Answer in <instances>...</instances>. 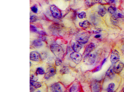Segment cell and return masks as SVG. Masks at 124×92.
Instances as JSON below:
<instances>
[{"instance_id": "d6a6232c", "label": "cell", "mask_w": 124, "mask_h": 92, "mask_svg": "<svg viewBox=\"0 0 124 92\" xmlns=\"http://www.w3.org/2000/svg\"><path fill=\"white\" fill-rule=\"evenodd\" d=\"M100 37H101V35L98 34V35H96V36H95V37L96 38H99Z\"/></svg>"}, {"instance_id": "cb8c5ba5", "label": "cell", "mask_w": 124, "mask_h": 92, "mask_svg": "<svg viewBox=\"0 0 124 92\" xmlns=\"http://www.w3.org/2000/svg\"><path fill=\"white\" fill-rule=\"evenodd\" d=\"M114 72H113V70L112 69L109 68L108 71L107 72L106 74L107 76H108L109 77H112L114 76Z\"/></svg>"}, {"instance_id": "44dd1931", "label": "cell", "mask_w": 124, "mask_h": 92, "mask_svg": "<svg viewBox=\"0 0 124 92\" xmlns=\"http://www.w3.org/2000/svg\"><path fill=\"white\" fill-rule=\"evenodd\" d=\"M45 71L44 69L41 68V67H39L37 69L36 71V74L37 75L38 74H45Z\"/></svg>"}, {"instance_id": "ffe728a7", "label": "cell", "mask_w": 124, "mask_h": 92, "mask_svg": "<svg viewBox=\"0 0 124 92\" xmlns=\"http://www.w3.org/2000/svg\"><path fill=\"white\" fill-rule=\"evenodd\" d=\"M108 11L110 14L113 15L116 12V9L115 7L110 6L108 8Z\"/></svg>"}, {"instance_id": "52a82bcc", "label": "cell", "mask_w": 124, "mask_h": 92, "mask_svg": "<svg viewBox=\"0 0 124 92\" xmlns=\"http://www.w3.org/2000/svg\"><path fill=\"white\" fill-rule=\"evenodd\" d=\"M120 55L119 52L116 50H113L111 54L110 61L112 63H115L119 61Z\"/></svg>"}, {"instance_id": "d6986e66", "label": "cell", "mask_w": 124, "mask_h": 92, "mask_svg": "<svg viewBox=\"0 0 124 92\" xmlns=\"http://www.w3.org/2000/svg\"><path fill=\"white\" fill-rule=\"evenodd\" d=\"M112 17L113 19L116 20L119 18H124V16L120 13H117L116 12L115 14L112 15Z\"/></svg>"}, {"instance_id": "9a60e30c", "label": "cell", "mask_w": 124, "mask_h": 92, "mask_svg": "<svg viewBox=\"0 0 124 92\" xmlns=\"http://www.w3.org/2000/svg\"><path fill=\"white\" fill-rule=\"evenodd\" d=\"M30 85L34 88H38L42 86V84L40 82L34 80H30Z\"/></svg>"}, {"instance_id": "8992f818", "label": "cell", "mask_w": 124, "mask_h": 92, "mask_svg": "<svg viewBox=\"0 0 124 92\" xmlns=\"http://www.w3.org/2000/svg\"><path fill=\"white\" fill-rule=\"evenodd\" d=\"M124 67L123 63L120 61H118L115 63L114 65L113 66L112 70L114 73L115 74H119L122 71Z\"/></svg>"}, {"instance_id": "9c48e42d", "label": "cell", "mask_w": 124, "mask_h": 92, "mask_svg": "<svg viewBox=\"0 0 124 92\" xmlns=\"http://www.w3.org/2000/svg\"><path fill=\"white\" fill-rule=\"evenodd\" d=\"M82 46L81 43L77 41H74L71 43V47L75 52H79L82 49Z\"/></svg>"}, {"instance_id": "7c38bea8", "label": "cell", "mask_w": 124, "mask_h": 92, "mask_svg": "<svg viewBox=\"0 0 124 92\" xmlns=\"http://www.w3.org/2000/svg\"><path fill=\"white\" fill-rule=\"evenodd\" d=\"M95 45L93 43H90L86 46L83 55L85 56L86 55L90 54L95 49Z\"/></svg>"}, {"instance_id": "484cf974", "label": "cell", "mask_w": 124, "mask_h": 92, "mask_svg": "<svg viewBox=\"0 0 124 92\" xmlns=\"http://www.w3.org/2000/svg\"><path fill=\"white\" fill-rule=\"evenodd\" d=\"M37 20V17L35 15H32L30 17V22L31 23L34 22Z\"/></svg>"}, {"instance_id": "7402d4cb", "label": "cell", "mask_w": 124, "mask_h": 92, "mask_svg": "<svg viewBox=\"0 0 124 92\" xmlns=\"http://www.w3.org/2000/svg\"><path fill=\"white\" fill-rule=\"evenodd\" d=\"M69 72V68L66 66H64L63 67L60 71V72L62 74H68Z\"/></svg>"}, {"instance_id": "e575fe53", "label": "cell", "mask_w": 124, "mask_h": 92, "mask_svg": "<svg viewBox=\"0 0 124 92\" xmlns=\"http://www.w3.org/2000/svg\"><path fill=\"white\" fill-rule=\"evenodd\" d=\"M65 0V1H68V0Z\"/></svg>"}, {"instance_id": "f1b7e54d", "label": "cell", "mask_w": 124, "mask_h": 92, "mask_svg": "<svg viewBox=\"0 0 124 92\" xmlns=\"http://www.w3.org/2000/svg\"><path fill=\"white\" fill-rule=\"evenodd\" d=\"M62 63V61L60 59L58 58V59L56 61L55 63V65H56V66H58L60 65Z\"/></svg>"}, {"instance_id": "d4e9b609", "label": "cell", "mask_w": 124, "mask_h": 92, "mask_svg": "<svg viewBox=\"0 0 124 92\" xmlns=\"http://www.w3.org/2000/svg\"><path fill=\"white\" fill-rule=\"evenodd\" d=\"M78 16V18L80 19H83V18H85L86 17V13L85 12H82L79 13Z\"/></svg>"}, {"instance_id": "30bf717a", "label": "cell", "mask_w": 124, "mask_h": 92, "mask_svg": "<svg viewBox=\"0 0 124 92\" xmlns=\"http://www.w3.org/2000/svg\"><path fill=\"white\" fill-rule=\"evenodd\" d=\"M41 58L40 55L39 53L35 51L31 52L30 53V59L33 61H38Z\"/></svg>"}, {"instance_id": "2e32d148", "label": "cell", "mask_w": 124, "mask_h": 92, "mask_svg": "<svg viewBox=\"0 0 124 92\" xmlns=\"http://www.w3.org/2000/svg\"><path fill=\"white\" fill-rule=\"evenodd\" d=\"M99 2V0H86L85 4L88 7H91Z\"/></svg>"}, {"instance_id": "3957f363", "label": "cell", "mask_w": 124, "mask_h": 92, "mask_svg": "<svg viewBox=\"0 0 124 92\" xmlns=\"http://www.w3.org/2000/svg\"><path fill=\"white\" fill-rule=\"evenodd\" d=\"M50 11L53 17L55 19H60L62 17L61 11L55 5L50 6Z\"/></svg>"}, {"instance_id": "7a4b0ae2", "label": "cell", "mask_w": 124, "mask_h": 92, "mask_svg": "<svg viewBox=\"0 0 124 92\" xmlns=\"http://www.w3.org/2000/svg\"><path fill=\"white\" fill-rule=\"evenodd\" d=\"M90 36V32H83L78 34L76 36L75 39L76 41L83 44L87 43Z\"/></svg>"}, {"instance_id": "8fae6325", "label": "cell", "mask_w": 124, "mask_h": 92, "mask_svg": "<svg viewBox=\"0 0 124 92\" xmlns=\"http://www.w3.org/2000/svg\"><path fill=\"white\" fill-rule=\"evenodd\" d=\"M51 92H63L61 85L58 83H56L52 85L50 87Z\"/></svg>"}, {"instance_id": "4fadbf2b", "label": "cell", "mask_w": 124, "mask_h": 92, "mask_svg": "<svg viewBox=\"0 0 124 92\" xmlns=\"http://www.w3.org/2000/svg\"><path fill=\"white\" fill-rule=\"evenodd\" d=\"M106 9L104 6L100 5L98 7V13L100 16L103 17L106 13Z\"/></svg>"}, {"instance_id": "4dcf8cb0", "label": "cell", "mask_w": 124, "mask_h": 92, "mask_svg": "<svg viewBox=\"0 0 124 92\" xmlns=\"http://www.w3.org/2000/svg\"><path fill=\"white\" fill-rule=\"evenodd\" d=\"M101 29H98V30H97L94 31H93V32L94 33L98 34L99 33H100V32H101Z\"/></svg>"}, {"instance_id": "e0dca14e", "label": "cell", "mask_w": 124, "mask_h": 92, "mask_svg": "<svg viewBox=\"0 0 124 92\" xmlns=\"http://www.w3.org/2000/svg\"><path fill=\"white\" fill-rule=\"evenodd\" d=\"M79 25L81 28H87L90 27V23L87 20H85L79 23Z\"/></svg>"}, {"instance_id": "277c9868", "label": "cell", "mask_w": 124, "mask_h": 92, "mask_svg": "<svg viewBox=\"0 0 124 92\" xmlns=\"http://www.w3.org/2000/svg\"><path fill=\"white\" fill-rule=\"evenodd\" d=\"M95 58L96 56L95 55L90 53L85 56L83 61L86 65H93L95 63Z\"/></svg>"}, {"instance_id": "4316f807", "label": "cell", "mask_w": 124, "mask_h": 92, "mask_svg": "<svg viewBox=\"0 0 124 92\" xmlns=\"http://www.w3.org/2000/svg\"><path fill=\"white\" fill-rule=\"evenodd\" d=\"M30 31L32 32H37V30L35 26H34L33 25H30Z\"/></svg>"}, {"instance_id": "ac0fdd59", "label": "cell", "mask_w": 124, "mask_h": 92, "mask_svg": "<svg viewBox=\"0 0 124 92\" xmlns=\"http://www.w3.org/2000/svg\"><path fill=\"white\" fill-rule=\"evenodd\" d=\"M79 87L77 84H74L70 89V92H78Z\"/></svg>"}, {"instance_id": "5b68a950", "label": "cell", "mask_w": 124, "mask_h": 92, "mask_svg": "<svg viewBox=\"0 0 124 92\" xmlns=\"http://www.w3.org/2000/svg\"><path fill=\"white\" fill-rule=\"evenodd\" d=\"M70 57L72 61L76 64L80 63L82 58L81 54L77 52H73L70 54Z\"/></svg>"}, {"instance_id": "1f68e13d", "label": "cell", "mask_w": 124, "mask_h": 92, "mask_svg": "<svg viewBox=\"0 0 124 92\" xmlns=\"http://www.w3.org/2000/svg\"><path fill=\"white\" fill-rule=\"evenodd\" d=\"M39 34L40 35H45V34H46V33L45 32L43 31H40L39 32Z\"/></svg>"}, {"instance_id": "5bb4252c", "label": "cell", "mask_w": 124, "mask_h": 92, "mask_svg": "<svg viewBox=\"0 0 124 92\" xmlns=\"http://www.w3.org/2000/svg\"><path fill=\"white\" fill-rule=\"evenodd\" d=\"M32 45L36 48H39L43 45V44L40 39H35L32 41Z\"/></svg>"}, {"instance_id": "836d02e7", "label": "cell", "mask_w": 124, "mask_h": 92, "mask_svg": "<svg viewBox=\"0 0 124 92\" xmlns=\"http://www.w3.org/2000/svg\"><path fill=\"white\" fill-rule=\"evenodd\" d=\"M123 92H124V87L123 88Z\"/></svg>"}, {"instance_id": "f546056e", "label": "cell", "mask_w": 124, "mask_h": 92, "mask_svg": "<svg viewBox=\"0 0 124 92\" xmlns=\"http://www.w3.org/2000/svg\"><path fill=\"white\" fill-rule=\"evenodd\" d=\"M103 0L106 1L107 3L109 4L112 3L115 1V0Z\"/></svg>"}, {"instance_id": "83f0119b", "label": "cell", "mask_w": 124, "mask_h": 92, "mask_svg": "<svg viewBox=\"0 0 124 92\" xmlns=\"http://www.w3.org/2000/svg\"><path fill=\"white\" fill-rule=\"evenodd\" d=\"M31 10L34 13H37L38 11L37 7L35 5H34L31 7Z\"/></svg>"}, {"instance_id": "6da1fadb", "label": "cell", "mask_w": 124, "mask_h": 92, "mask_svg": "<svg viewBox=\"0 0 124 92\" xmlns=\"http://www.w3.org/2000/svg\"><path fill=\"white\" fill-rule=\"evenodd\" d=\"M50 49L55 56L59 59H61L64 55V51L61 46L58 44L51 45Z\"/></svg>"}, {"instance_id": "603a6c76", "label": "cell", "mask_w": 124, "mask_h": 92, "mask_svg": "<svg viewBox=\"0 0 124 92\" xmlns=\"http://www.w3.org/2000/svg\"><path fill=\"white\" fill-rule=\"evenodd\" d=\"M114 87L115 84L114 83H111L109 84L108 86V89H107L108 92H114Z\"/></svg>"}, {"instance_id": "ba28073f", "label": "cell", "mask_w": 124, "mask_h": 92, "mask_svg": "<svg viewBox=\"0 0 124 92\" xmlns=\"http://www.w3.org/2000/svg\"><path fill=\"white\" fill-rule=\"evenodd\" d=\"M56 73V69L55 67L51 66L49 67L45 74L44 78L46 79H48L50 77L54 76Z\"/></svg>"}]
</instances>
